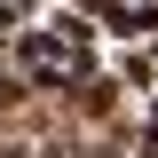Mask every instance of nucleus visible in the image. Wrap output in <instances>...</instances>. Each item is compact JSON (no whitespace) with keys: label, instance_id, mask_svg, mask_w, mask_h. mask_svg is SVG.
<instances>
[{"label":"nucleus","instance_id":"nucleus-1","mask_svg":"<svg viewBox=\"0 0 158 158\" xmlns=\"http://www.w3.org/2000/svg\"><path fill=\"white\" fill-rule=\"evenodd\" d=\"M79 158H118V150H111V142H95V150H79Z\"/></svg>","mask_w":158,"mask_h":158}]
</instances>
